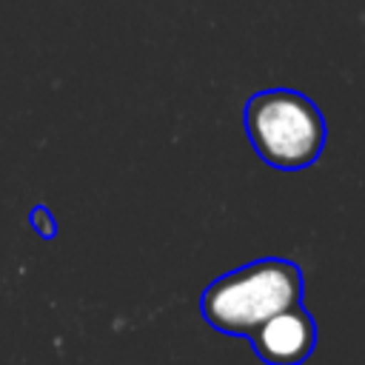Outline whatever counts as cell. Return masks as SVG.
Masks as SVG:
<instances>
[{
	"mask_svg": "<svg viewBox=\"0 0 365 365\" xmlns=\"http://www.w3.org/2000/svg\"><path fill=\"white\" fill-rule=\"evenodd\" d=\"M248 339L265 365H302L317 348V322L299 302L265 319Z\"/></svg>",
	"mask_w": 365,
	"mask_h": 365,
	"instance_id": "obj_3",
	"label": "cell"
},
{
	"mask_svg": "<svg viewBox=\"0 0 365 365\" xmlns=\"http://www.w3.org/2000/svg\"><path fill=\"white\" fill-rule=\"evenodd\" d=\"M242 125L259 160L279 171L311 168L328 140L319 106L297 88H262L242 106Z\"/></svg>",
	"mask_w": 365,
	"mask_h": 365,
	"instance_id": "obj_2",
	"label": "cell"
},
{
	"mask_svg": "<svg viewBox=\"0 0 365 365\" xmlns=\"http://www.w3.org/2000/svg\"><path fill=\"white\" fill-rule=\"evenodd\" d=\"M29 225H31L43 240H51V237L57 234V222H54V217H51V211H48L46 205H34V208L29 211Z\"/></svg>",
	"mask_w": 365,
	"mask_h": 365,
	"instance_id": "obj_4",
	"label": "cell"
},
{
	"mask_svg": "<svg viewBox=\"0 0 365 365\" xmlns=\"http://www.w3.org/2000/svg\"><path fill=\"white\" fill-rule=\"evenodd\" d=\"M302 291L305 279L297 262L262 257L205 285L200 297V314L214 331L248 339L265 319L299 305Z\"/></svg>",
	"mask_w": 365,
	"mask_h": 365,
	"instance_id": "obj_1",
	"label": "cell"
}]
</instances>
